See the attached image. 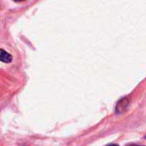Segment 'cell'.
<instances>
[{
	"label": "cell",
	"mask_w": 146,
	"mask_h": 146,
	"mask_svg": "<svg viewBox=\"0 0 146 146\" xmlns=\"http://www.w3.org/2000/svg\"><path fill=\"white\" fill-rule=\"evenodd\" d=\"M0 59L2 62H10L12 60V56L10 54L5 52L3 50H1V56H0Z\"/></svg>",
	"instance_id": "6da1fadb"
},
{
	"label": "cell",
	"mask_w": 146,
	"mask_h": 146,
	"mask_svg": "<svg viewBox=\"0 0 146 146\" xmlns=\"http://www.w3.org/2000/svg\"><path fill=\"white\" fill-rule=\"evenodd\" d=\"M15 2H22V1H25V0H14Z\"/></svg>",
	"instance_id": "7a4b0ae2"
}]
</instances>
